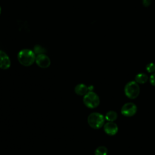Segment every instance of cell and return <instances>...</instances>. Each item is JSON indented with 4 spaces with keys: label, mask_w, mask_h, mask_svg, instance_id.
Here are the masks:
<instances>
[{
    "label": "cell",
    "mask_w": 155,
    "mask_h": 155,
    "mask_svg": "<svg viewBox=\"0 0 155 155\" xmlns=\"http://www.w3.org/2000/svg\"><path fill=\"white\" fill-rule=\"evenodd\" d=\"M36 57V56L34 51L28 48H24L20 50L17 55L19 62L25 67L31 65L35 62Z\"/></svg>",
    "instance_id": "6da1fadb"
},
{
    "label": "cell",
    "mask_w": 155,
    "mask_h": 155,
    "mask_svg": "<svg viewBox=\"0 0 155 155\" xmlns=\"http://www.w3.org/2000/svg\"><path fill=\"white\" fill-rule=\"evenodd\" d=\"M105 119V117L102 114L97 112H93L88 115L87 122L92 128L99 129L104 125Z\"/></svg>",
    "instance_id": "7a4b0ae2"
},
{
    "label": "cell",
    "mask_w": 155,
    "mask_h": 155,
    "mask_svg": "<svg viewBox=\"0 0 155 155\" xmlns=\"http://www.w3.org/2000/svg\"><path fill=\"white\" fill-rule=\"evenodd\" d=\"M83 102L85 105L89 108H94L100 104L99 96L93 91H89L84 96Z\"/></svg>",
    "instance_id": "3957f363"
},
{
    "label": "cell",
    "mask_w": 155,
    "mask_h": 155,
    "mask_svg": "<svg viewBox=\"0 0 155 155\" xmlns=\"http://www.w3.org/2000/svg\"><path fill=\"white\" fill-rule=\"evenodd\" d=\"M124 92L130 99L136 98L140 93V87L136 81H130L125 86Z\"/></svg>",
    "instance_id": "277c9868"
},
{
    "label": "cell",
    "mask_w": 155,
    "mask_h": 155,
    "mask_svg": "<svg viewBox=\"0 0 155 155\" xmlns=\"http://www.w3.org/2000/svg\"><path fill=\"white\" fill-rule=\"evenodd\" d=\"M137 111V107L133 102H127L121 108V113L127 117L134 116Z\"/></svg>",
    "instance_id": "5b68a950"
},
{
    "label": "cell",
    "mask_w": 155,
    "mask_h": 155,
    "mask_svg": "<svg viewBox=\"0 0 155 155\" xmlns=\"http://www.w3.org/2000/svg\"><path fill=\"white\" fill-rule=\"evenodd\" d=\"M35 62L38 67L42 68H48L51 64L50 59L45 53L36 55Z\"/></svg>",
    "instance_id": "8992f818"
},
{
    "label": "cell",
    "mask_w": 155,
    "mask_h": 155,
    "mask_svg": "<svg viewBox=\"0 0 155 155\" xmlns=\"http://www.w3.org/2000/svg\"><path fill=\"white\" fill-rule=\"evenodd\" d=\"M11 61L9 56L4 51L0 50V68L7 70L10 67Z\"/></svg>",
    "instance_id": "52a82bcc"
},
{
    "label": "cell",
    "mask_w": 155,
    "mask_h": 155,
    "mask_svg": "<svg viewBox=\"0 0 155 155\" xmlns=\"http://www.w3.org/2000/svg\"><path fill=\"white\" fill-rule=\"evenodd\" d=\"M104 130L106 134L110 136L116 134L118 131V127L113 122H108L104 125Z\"/></svg>",
    "instance_id": "ba28073f"
},
{
    "label": "cell",
    "mask_w": 155,
    "mask_h": 155,
    "mask_svg": "<svg viewBox=\"0 0 155 155\" xmlns=\"http://www.w3.org/2000/svg\"><path fill=\"white\" fill-rule=\"evenodd\" d=\"M74 91L79 96H84L89 91V88L84 84H79L74 87Z\"/></svg>",
    "instance_id": "9c48e42d"
},
{
    "label": "cell",
    "mask_w": 155,
    "mask_h": 155,
    "mask_svg": "<svg viewBox=\"0 0 155 155\" xmlns=\"http://www.w3.org/2000/svg\"><path fill=\"white\" fill-rule=\"evenodd\" d=\"M148 79V76L143 73H138L135 77V81L137 84H144Z\"/></svg>",
    "instance_id": "30bf717a"
},
{
    "label": "cell",
    "mask_w": 155,
    "mask_h": 155,
    "mask_svg": "<svg viewBox=\"0 0 155 155\" xmlns=\"http://www.w3.org/2000/svg\"><path fill=\"white\" fill-rule=\"evenodd\" d=\"M117 117V114L114 111H109L106 113L105 116V119L108 122H113L116 120Z\"/></svg>",
    "instance_id": "8fae6325"
},
{
    "label": "cell",
    "mask_w": 155,
    "mask_h": 155,
    "mask_svg": "<svg viewBox=\"0 0 155 155\" xmlns=\"http://www.w3.org/2000/svg\"><path fill=\"white\" fill-rule=\"evenodd\" d=\"M108 150L105 146L98 147L94 151V155H107Z\"/></svg>",
    "instance_id": "7c38bea8"
},
{
    "label": "cell",
    "mask_w": 155,
    "mask_h": 155,
    "mask_svg": "<svg viewBox=\"0 0 155 155\" xmlns=\"http://www.w3.org/2000/svg\"><path fill=\"white\" fill-rule=\"evenodd\" d=\"M33 51L36 54V55L43 54V53H45V50L44 49V48H43L41 45H36L34 47V49Z\"/></svg>",
    "instance_id": "4fadbf2b"
},
{
    "label": "cell",
    "mask_w": 155,
    "mask_h": 155,
    "mask_svg": "<svg viewBox=\"0 0 155 155\" xmlns=\"http://www.w3.org/2000/svg\"><path fill=\"white\" fill-rule=\"evenodd\" d=\"M146 70L148 73H154L155 72V64L151 62L147 64L146 66Z\"/></svg>",
    "instance_id": "5bb4252c"
},
{
    "label": "cell",
    "mask_w": 155,
    "mask_h": 155,
    "mask_svg": "<svg viewBox=\"0 0 155 155\" xmlns=\"http://www.w3.org/2000/svg\"><path fill=\"white\" fill-rule=\"evenodd\" d=\"M150 84L153 85L155 86V72L153 73L150 77Z\"/></svg>",
    "instance_id": "9a60e30c"
},
{
    "label": "cell",
    "mask_w": 155,
    "mask_h": 155,
    "mask_svg": "<svg viewBox=\"0 0 155 155\" xmlns=\"http://www.w3.org/2000/svg\"><path fill=\"white\" fill-rule=\"evenodd\" d=\"M151 3V0H142V4L145 7H148Z\"/></svg>",
    "instance_id": "2e32d148"
},
{
    "label": "cell",
    "mask_w": 155,
    "mask_h": 155,
    "mask_svg": "<svg viewBox=\"0 0 155 155\" xmlns=\"http://www.w3.org/2000/svg\"><path fill=\"white\" fill-rule=\"evenodd\" d=\"M1 6H0V15H1Z\"/></svg>",
    "instance_id": "e0dca14e"
}]
</instances>
